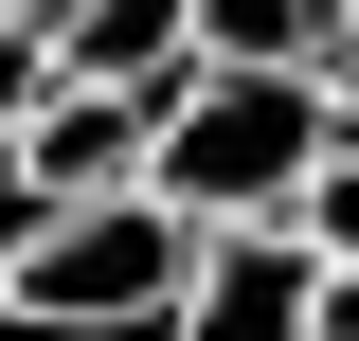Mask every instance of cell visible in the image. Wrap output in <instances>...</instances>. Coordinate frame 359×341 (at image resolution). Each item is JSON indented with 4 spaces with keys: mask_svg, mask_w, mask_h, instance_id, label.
Instances as JSON below:
<instances>
[{
    "mask_svg": "<svg viewBox=\"0 0 359 341\" xmlns=\"http://www.w3.org/2000/svg\"><path fill=\"white\" fill-rule=\"evenodd\" d=\"M323 162H341V90L323 72H216V54H198V72L162 90V162L144 180L216 234V215H306Z\"/></svg>",
    "mask_w": 359,
    "mask_h": 341,
    "instance_id": "1",
    "label": "cell"
},
{
    "mask_svg": "<svg viewBox=\"0 0 359 341\" xmlns=\"http://www.w3.org/2000/svg\"><path fill=\"white\" fill-rule=\"evenodd\" d=\"M180 269H198V215H180L162 180H126V198H36L0 234V323L108 341V323H162Z\"/></svg>",
    "mask_w": 359,
    "mask_h": 341,
    "instance_id": "2",
    "label": "cell"
},
{
    "mask_svg": "<svg viewBox=\"0 0 359 341\" xmlns=\"http://www.w3.org/2000/svg\"><path fill=\"white\" fill-rule=\"evenodd\" d=\"M162 341H323V234L306 215H216L180 269Z\"/></svg>",
    "mask_w": 359,
    "mask_h": 341,
    "instance_id": "3",
    "label": "cell"
},
{
    "mask_svg": "<svg viewBox=\"0 0 359 341\" xmlns=\"http://www.w3.org/2000/svg\"><path fill=\"white\" fill-rule=\"evenodd\" d=\"M144 162H162V90H90V72H54L36 108H18V144H0L18 215L36 198H126Z\"/></svg>",
    "mask_w": 359,
    "mask_h": 341,
    "instance_id": "4",
    "label": "cell"
},
{
    "mask_svg": "<svg viewBox=\"0 0 359 341\" xmlns=\"http://www.w3.org/2000/svg\"><path fill=\"white\" fill-rule=\"evenodd\" d=\"M54 72H90V90H180V72H198V0H54Z\"/></svg>",
    "mask_w": 359,
    "mask_h": 341,
    "instance_id": "5",
    "label": "cell"
},
{
    "mask_svg": "<svg viewBox=\"0 0 359 341\" xmlns=\"http://www.w3.org/2000/svg\"><path fill=\"white\" fill-rule=\"evenodd\" d=\"M306 234H323V252H341V269H359V126H341V162H323V180H306Z\"/></svg>",
    "mask_w": 359,
    "mask_h": 341,
    "instance_id": "6",
    "label": "cell"
},
{
    "mask_svg": "<svg viewBox=\"0 0 359 341\" xmlns=\"http://www.w3.org/2000/svg\"><path fill=\"white\" fill-rule=\"evenodd\" d=\"M54 90V36H18V18H0V144H18V108H36Z\"/></svg>",
    "mask_w": 359,
    "mask_h": 341,
    "instance_id": "7",
    "label": "cell"
},
{
    "mask_svg": "<svg viewBox=\"0 0 359 341\" xmlns=\"http://www.w3.org/2000/svg\"><path fill=\"white\" fill-rule=\"evenodd\" d=\"M323 341H359V269L341 252H323Z\"/></svg>",
    "mask_w": 359,
    "mask_h": 341,
    "instance_id": "8",
    "label": "cell"
},
{
    "mask_svg": "<svg viewBox=\"0 0 359 341\" xmlns=\"http://www.w3.org/2000/svg\"><path fill=\"white\" fill-rule=\"evenodd\" d=\"M323 90H341V126H359V18H341V54H323Z\"/></svg>",
    "mask_w": 359,
    "mask_h": 341,
    "instance_id": "9",
    "label": "cell"
},
{
    "mask_svg": "<svg viewBox=\"0 0 359 341\" xmlns=\"http://www.w3.org/2000/svg\"><path fill=\"white\" fill-rule=\"evenodd\" d=\"M0 18H18V36H54V0H0Z\"/></svg>",
    "mask_w": 359,
    "mask_h": 341,
    "instance_id": "10",
    "label": "cell"
}]
</instances>
